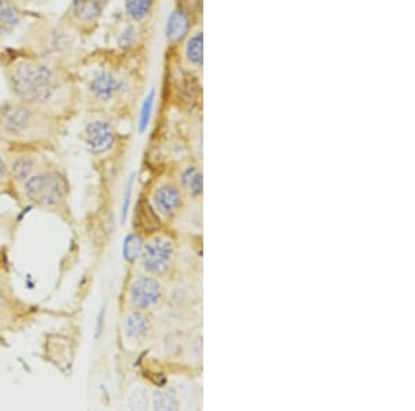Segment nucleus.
<instances>
[{"mask_svg": "<svg viewBox=\"0 0 415 411\" xmlns=\"http://www.w3.org/2000/svg\"><path fill=\"white\" fill-rule=\"evenodd\" d=\"M7 86L15 100L45 111L58 104L65 91L54 67L31 58L18 60L8 68Z\"/></svg>", "mask_w": 415, "mask_h": 411, "instance_id": "nucleus-1", "label": "nucleus"}, {"mask_svg": "<svg viewBox=\"0 0 415 411\" xmlns=\"http://www.w3.org/2000/svg\"><path fill=\"white\" fill-rule=\"evenodd\" d=\"M53 117L45 110L18 100L0 105V135L14 143L47 141L54 135Z\"/></svg>", "mask_w": 415, "mask_h": 411, "instance_id": "nucleus-2", "label": "nucleus"}, {"mask_svg": "<svg viewBox=\"0 0 415 411\" xmlns=\"http://www.w3.org/2000/svg\"><path fill=\"white\" fill-rule=\"evenodd\" d=\"M24 198L45 211H58L67 204L70 184L55 168H41L21 185Z\"/></svg>", "mask_w": 415, "mask_h": 411, "instance_id": "nucleus-3", "label": "nucleus"}, {"mask_svg": "<svg viewBox=\"0 0 415 411\" xmlns=\"http://www.w3.org/2000/svg\"><path fill=\"white\" fill-rule=\"evenodd\" d=\"M175 255V242L169 237L154 235L144 244L138 263L144 273L161 277L172 268Z\"/></svg>", "mask_w": 415, "mask_h": 411, "instance_id": "nucleus-4", "label": "nucleus"}, {"mask_svg": "<svg viewBox=\"0 0 415 411\" xmlns=\"http://www.w3.org/2000/svg\"><path fill=\"white\" fill-rule=\"evenodd\" d=\"M164 285L157 275L136 274L128 287V302L132 309L148 312L164 301Z\"/></svg>", "mask_w": 415, "mask_h": 411, "instance_id": "nucleus-5", "label": "nucleus"}, {"mask_svg": "<svg viewBox=\"0 0 415 411\" xmlns=\"http://www.w3.org/2000/svg\"><path fill=\"white\" fill-rule=\"evenodd\" d=\"M128 89V81L108 68L97 70L88 81V93L93 100L103 104L114 103Z\"/></svg>", "mask_w": 415, "mask_h": 411, "instance_id": "nucleus-6", "label": "nucleus"}, {"mask_svg": "<svg viewBox=\"0 0 415 411\" xmlns=\"http://www.w3.org/2000/svg\"><path fill=\"white\" fill-rule=\"evenodd\" d=\"M183 204L182 188L175 183H161L152 191L151 205L157 214L166 221H172L182 211Z\"/></svg>", "mask_w": 415, "mask_h": 411, "instance_id": "nucleus-7", "label": "nucleus"}, {"mask_svg": "<svg viewBox=\"0 0 415 411\" xmlns=\"http://www.w3.org/2000/svg\"><path fill=\"white\" fill-rule=\"evenodd\" d=\"M82 141L93 155H104L114 148L117 135L108 121L93 119L84 128Z\"/></svg>", "mask_w": 415, "mask_h": 411, "instance_id": "nucleus-8", "label": "nucleus"}, {"mask_svg": "<svg viewBox=\"0 0 415 411\" xmlns=\"http://www.w3.org/2000/svg\"><path fill=\"white\" fill-rule=\"evenodd\" d=\"M122 332L125 341L132 346H143L154 334V324L147 312L131 309L122 321Z\"/></svg>", "mask_w": 415, "mask_h": 411, "instance_id": "nucleus-9", "label": "nucleus"}, {"mask_svg": "<svg viewBox=\"0 0 415 411\" xmlns=\"http://www.w3.org/2000/svg\"><path fill=\"white\" fill-rule=\"evenodd\" d=\"M7 165L10 171L11 181L20 187L27 182L35 172L41 169L39 159L31 152H17L7 158Z\"/></svg>", "mask_w": 415, "mask_h": 411, "instance_id": "nucleus-10", "label": "nucleus"}, {"mask_svg": "<svg viewBox=\"0 0 415 411\" xmlns=\"http://www.w3.org/2000/svg\"><path fill=\"white\" fill-rule=\"evenodd\" d=\"M111 0H72L70 11L72 18L81 25L95 24Z\"/></svg>", "mask_w": 415, "mask_h": 411, "instance_id": "nucleus-11", "label": "nucleus"}, {"mask_svg": "<svg viewBox=\"0 0 415 411\" xmlns=\"http://www.w3.org/2000/svg\"><path fill=\"white\" fill-rule=\"evenodd\" d=\"M190 31V17L183 8H175L166 18L165 38L171 45L182 42Z\"/></svg>", "mask_w": 415, "mask_h": 411, "instance_id": "nucleus-12", "label": "nucleus"}, {"mask_svg": "<svg viewBox=\"0 0 415 411\" xmlns=\"http://www.w3.org/2000/svg\"><path fill=\"white\" fill-rule=\"evenodd\" d=\"M22 22V13L17 3L0 0V39L11 37Z\"/></svg>", "mask_w": 415, "mask_h": 411, "instance_id": "nucleus-13", "label": "nucleus"}, {"mask_svg": "<svg viewBox=\"0 0 415 411\" xmlns=\"http://www.w3.org/2000/svg\"><path fill=\"white\" fill-rule=\"evenodd\" d=\"M17 316V305L11 291L0 282V331L8 328Z\"/></svg>", "mask_w": 415, "mask_h": 411, "instance_id": "nucleus-14", "label": "nucleus"}, {"mask_svg": "<svg viewBox=\"0 0 415 411\" xmlns=\"http://www.w3.org/2000/svg\"><path fill=\"white\" fill-rule=\"evenodd\" d=\"M151 409L152 410H179L180 398L173 388L157 389L151 396Z\"/></svg>", "mask_w": 415, "mask_h": 411, "instance_id": "nucleus-15", "label": "nucleus"}, {"mask_svg": "<svg viewBox=\"0 0 415 411\" xmlns=\"http://www.w3.org/2000/svg\"><path fill=\"white\" fill-rule=\"evenodd\" d=\"M185 60L188 61V64L199 68L202 67V61H204V35L202 31H198L195 34H192L185 46Z\"/></svg>", "mask_w": 415, "mask_h": 411, "instance_id": "nucleus-16", "label": "nucleus"}, {"mask_svg": "<svg viewBox=\"0 0 415 411\" xmlns=\"http://www.w3.org/2000/svg\"><path fill=\"white\" fill-rule=\"evenodd\" d=\"M144 238L138 231H133L126 234L124 238V245H122V256L128 263H135L138 261L141 251L144 248Z\"/></svg>", "mask_w": 415, "mask_h": 411, "instance_id": "nucleus-17", "label": "nucleus"}, {"mask_svg": "<svg viewBox=\"0 0 415 411\" xmlns=\"http://www.w3.org/2000/svg\"><path fill=\"white\" fill-rule=\"evenodd\" d=\"M180 184L191 197H199L204 191L202 174L195 167H187L180 175Z\"/></svg>", "mask_w": 415, "mask_h": 411, "instance_id": "nucleus-18", "label": "nucleus"}, {"mask_svg": "<svg viewBox=\"0 0 415 411\" xmlns=\"http://www.w3.org/2000/svg\"><path fill=\"white\" fill-rule=\"evenodd\" d=\"M126 15L133 22H141L150 17L154 7V0H124Z\"/></svg>", "mask_w": 415, "mask_h": 411, "instance_id": "nucleus-19", "label": "nucleus"}, {"mask_svg": "<svg viewBox=\"0 0 415 411\" xmlns=\"http://www.w3.org/2000/svg\"><path fill=\"white\" fill-rule=\"evenodd\" d=\"M155 100H157V91L155 89L147 93L143 104H141V110H140V117H138V132L143 135L151 122L152 118V112H154V107H155Z\"/></svg>", "mask_w": 415, "mask_h": 411, "instance_id": "nucleus-20", "label": "nucleus"}, {"mask_svg": "<svg viewBox=\"0 0 415 411\" xmlns=\"http://www.w3.org/2000/svg\"><path fill=\"white\" fill-rule=\"evenodd\" d=\"M151 405V396L145 386H135L129 393L126 407L129 410H147Z\"/></svg>", "mask_w": 415, "mask_h": 411, "instance_id": "nucleus-21", "label": "nucleus"}, {"mask_svg": "<svg viewBox=\"0 0 415 411\" xmlns=\"http://www.w3.org/2000/svg\"><path fill=\"white\" fill-rule=\"evenodd\" d=\"M138 39H140V32L138 27L133 24H129L119 32L117 38V45L122 50H132L138 45Z\"/></svg>", "mask_w": 415, "mask_h": 411, "instance_id": "nucleus-22", "label": "nucleus"}, {"mask_svg": "<svg viewBox=\"0 0 415 411\" xmlns=\"http://www.w3.org/2000/svg\"><path fill=\"white\" fill-rule=\"evenodd\" d=\"M133 185H135V176H131L129 182L126 184V190H125V195H124V205H122V223L126 222L128 219V214L131 209V204H132V194H133Z\"/></svg>", "mask_w": 415, "mask_h": 411, "instance_id": "nucleus-23", "label": "nucleus"}, {"mask_svg": "<svg viewBox=\"0 0 415 411\" xmlns=\"http://www.w3.org/2000/svg\"><path fill=\"white\" fill-rule=\"evenodd\" d=\"M10 182H11V176H10L7 159L3 157L0 151V193H3L8 187Z\"/></svg>", "mask_w": 415, "mask_h": 411, "instance_id": "nucleus-24", "label": "nucleus"}, {"mask_svg": "<svg viewBox=\"0 0 415 411\" xmlns=\"http://www.w3.org/2000/svg\"><path fill=\"white\" fill-rule=\"evenodd\" d=\"M11 1H14V3H28V1H31V0H11Z\"/></svg>", "mask_w": 415, "mask_h": 411, "instance_id": "nucleus-25", "label": "nucleus"}]
</instances>
